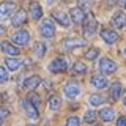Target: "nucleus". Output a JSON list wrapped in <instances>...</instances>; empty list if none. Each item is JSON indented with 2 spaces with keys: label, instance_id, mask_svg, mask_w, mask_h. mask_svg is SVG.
<instances>
[{
  "label": "nucleus",
  "instance_id": "f257e3e1",
  "mask_svg": "<svg viewBox=\"0 0 126 126\" xmlns=\"http://www.w3.org/2000/svg\"><path fill=\"white\" fill-rule=\"evenodd\" d=\"M85 17H87V22L84 25V35L85 36H93L96 29H98V22H96V19L93 17V14H90V13L85 14Z\"/></svg>",
  "mask_w": 126,
  "mask_h": 126
},
{
  "label": "nucleus",
  "instance_id": "f03ea898",
  "mask_svg": "<svg viewBox=\"0 0 126 126\" xmlns=\"http://www.w3.org/2000/svg\"><path fill=\"white\" fill-rule=\"evenodd\" d=\"M39 32L44 38H52L55 35V27H54V22L50 19H44L39 25Z\"/></svg>",
  "mask_w": 126,
  "mask_h": 126
},
{
  "label": "nucleus",
  "instance_id": "7ed1b4c3",
  "mask_svg": "<svg viewBox=\"0 0 126 126\" xmlns=\"http://www.w3.org/2000/svg\"><path fill=\"white\" fill-rule=\"evenodd\" d=\"M66 68H68V63H66V60L63 57L55 58V60H52L50 65H49L50 73H63V71H66Z\"/></svg>",
  "mask_w": 126,
  "mask_h": 126
},
{
  "label": "nucleus",
  "instance_id": "20e7f679",
  "mask_svg": "<svg viewBox=\"0 0 126 126\" xmlns=\"http://www.w3.org/2000/svg\"><path fill=\"white\" fill-rule=\"evenodd\" d=\"M99 69L104 74H112L117 71V63L113 60H110V58H102L99 62Z\"/></svg>",
  "mask_w": 126,
  "mask_h": 126
},
{
  "label": "nucleus",
  "instance_id": "39448f33",
  "mask_svg": "<svg viewBox=\"0 0 126 126\" xmlns=\"http://www.w3.org/2000/svg\"><path fill=\"white\" fill-rule=\"evenodd\" d=\"M29 39H30V35H29L27 30H17L13 35V43H16V44H19V46H25L27 43H29Z\"/></svg>",
  "mask_w": 126,
  "mask_h": 126
},
{
  "label": "nucleus",
  "instance_id": "423d86ee",
  "mask_svg": "<svg viewBox=\"0 0 126 126\" xmlns=\"http://www.w3.org/2000/svg\"><path fill=\"white\" fill-rule=\"evenodd\" d=\"M85 44V39H80V38H66L63 41V47L66 50L69 49H76V47H82Z\"/></svg>",
  "mask_w": 126,
  "mask_h": 126
},
{
  "label": "nucleus",
  "instance_id": "0eeeda50",
  "mask_svg": "<svg viewBox=\"0 0 126 126\" xmlns=\"http://www.w3.org/2000/svg\"><path fill=\"white\" fill-rule=\"evenodd\" d=\"M101 38L104 39L106 43H109V44H113V43L118 39V33L113 30H109V29H104L101 30Z\"/></svg>",
  "mask_w": 126,
  "mask_h": 126
},
{
  "label": "nucleus",
  "instance_id": "6e6552de",
  "mask_svg": "<svg viewBox=\"0 0 126 126\" xmlns=\"http://www.w3.org/2000/svg\"><path fill=\"white\" fill-rule=\"evenodd\" d=\"M16 10L14 3H10V2H5V3H0V19H6L13 11Z\"/></svg>",
  "mask_w": 126,
  "mask_h": 126
},
{
  "label": "nucleus",
  "instance_id": "1a4fd4ad",
  "mask_svg": "<svg viewBox=\"0 0 126 126\" xmlns=\"http://www.w3.org/2000/svg\"><path fill=\"white\" fill-rule=\"evenodd\" d=\"M79 93H80V87H79L77 84H68L65 87V94L68 98H76V96H79Z\"/></svg>",
  "mask_w": 126,
  "mask_h": 126
},
{
  "label": "nucleus",
  "instance_id": "9d476101",
  "mask_svg": "<svg viewBox=\"0 0 126 126\" xmlns=\"http://www.w3.org/2000/svg\"><path fill=\"white\" fill-rule=\"evenodd\" d=\"M112 24L117 27V29H123V27L126 25V16L121 13V11H118V13L113 14V17H112Z\"/></svg>",
  "mask_w": 126,
  "mask_h": 126
},
{
  "label": "nucleus",
  "instance_id": "9b49d317",
  "mask_svg": "<svg viewBox=\"0 0 126 126\" xmlns=\"http://www.w3.org/2000/svg\"><path fill=\"white\" fill-rule=\"evenodd\" d=\"M0 47H2V50L5 54H8V55H19V54H21V50H19L17 47L13 46L11 43H8V41H3L2 44H0Z\"/></svg>",
  "mask_w": 126,
  "mask_h": 126
},
{
  "label": "nucleus",
  "instance_id": "f8f14e48",
  "mask_svg": "<svg viewBox=\"0 0 126 126\" xmlns=\"http://www.w3.org/2000/svg\"><path fill=\"white\" fill-rule=\"evenodd\" d=\"M25 19H27L25 11H24V10H19L17 13L13 16V19H11V24H13L14 27H19V25H22V24L25 22Z\"/></svg>",
  "mask_w": 126,
  "mask_h": 126
},
{
  "label": "nucleus",
  "instance_id": "ddd939ff",
  "mask_svg": "<svg viewBox=\"0 0 126 126\" xmlns=\"http://www.w3.org/2000/svg\"><path fill=\"white\" fill-rule=\"evenodd\" d=\"M71 17H73V22H76V24L84 22V19H85L84 10H82V8H73V10H71Z\"/></svg>",
  "mask_w": 126,
  "mask_h": 126
},
{
  "label": "nucleus",
  "instance_id": "4468645a",
  "mask_svg": "<svg viewBox=\"0 0 126 126\" xmlns=\"http://www.w3.org/2000/svg\"><path fill=\"white\" fill-rule=\"evenodd\" d=\"M22 106L25 107L27 115H29L32 120H36V118H38V110H36V107H35V106H32L27 99H24V101H22Z\"/></svg>",
  "mask_w": 126,
  "mask_h": 126
},
{
  "label": "nucleus",
  "instance_id": "2eb2a0df",
  "mask_svg": "<svg viewBox=\"0 0 126 126\" xmlns=\"http://www.w3.org/2000/svg\"><path fill=\"white\" fill-rule=\"evenodd\" d=\"M92 85L94 87V88H98V90H102V88H106L107 87V80H106V77H102V76H93L92 77Z\"/></svg>",
  "mask_w": 126,
  "mask_h": 126
},
{
  "label": "nucleus",
  "instance_id": "dca6fc26",
  "mask_svg": "<svg viewBox=\"0 0 126 126\" xmlns=\"http://www.w3.org/2000/svg\"><path fill=\"white\" fill-rule=\"evenodd\" d=\"M54 19L57 21L58 24H62L63 27H69V19H68V16H66L63 11H54Z\"/></svg>",
  "mask_w": 126,
  "mask_h": 126
},
{
  "label": "nucleus",
  "instance_id": "f3484780",
  "mask_svg": "<svg viewBox=\"0 0 126 126\" xmlns=\"http://www.w3.org/2000/svg\"><path fill=\"white\" fill-rule=\"evenodd\" d=\"M99 117H101L104 121H112L113 117H115V110L110 109V107H104V109L99 110Z\"/></svg>",
  "mask_w": 126,
  "mask_h": 126
},
{
  "label": "nucleus",
  "instance_id": "a211bd4d",
  "mask_svg": "<svg viewBox=\"0 0 126 126\" xmlns=\"http://www.w3.org/2000/svg\"><path fill=\"white\" fill-rule=\"evenodd\" d=\"M30 14H32V17H33L35 21L41 19V16H43V10H41V6H39L36 2L30 5Z\"/></svg>",
  "mask_w": 126,
  "mask_h": 126
},
{
  "label": "nucleus",
  "instance_id": "6ab92c4d",
  "mask_svg": "<svg viewBox=\"0 0 126 126\" xmlns=\"http://www.w3.org/2000/svg\"><path fill=\"white\" fill-rule=\"evenodd\" d=\"M39 82H41V79H39L38 76H32V77H29V79L24 80V87L32 90V88H36V87L39 85Z\"/></svg>",
  "mask_w": 126,
  "mask_h": 126
},
{
  "label": "nucleus",
  "instance_id": "aec40b11",
  "mask_svg": "<svg viewBox=\"0 0 126 126\" xmlns=\"http://www.w3.org/2000/svg\"><path fill=\"white\" fill-rule=\"evenodd\" d=\"M121 94V85L120 82H113L112 85H110V96H112V99H118Z\"/></svg>",
  "mask_w": 126,
  "mask_h": 126
},
{
  "label": "nucleus",
  "instance_id": "412c9836",
  "mask_svg": "<svg viewBox=\"0 0 126 126\" xmlns=\"http://www.w3.org/2000/svg\"><path fill=\"white\" fill-rule=\"evenodd\" d=\"M5 65H6V68L10 71H16L19 66H21V60H19V58H6Z\"/></svg>",
  "mask_w": 126,
  "mask_h": 126
},
{
  "label": "nucleus",
  "instance_id": "4be33fe9",
  "mask_svg": "<svg viewBox=\"0 0 126 126\" xmlns=\"http://www.w3.org/2000/svg\"><path fill=\"white\" fill-rule=\"evenodd\" d=\"M33 52L36 57H43L46 52V46H44V43H35V46H33Z\"/></svg>",
  "mask_w": 126,
  "mask_h": 126
},
{
  "label": "nucleus",
  "instance_id": "5701e85b",
  "mask_svg": "<svg viewBox=\"0 0 126 126\" xmlns=\"http://www.w3.org/2000/svg\"><path fill=\"white\" fill-rule=\"evenodd\" d=\"M60 104H62V101L58 96H50V99H49V109L50 110H57L60 107Z\"/></svg>",
  "mask_w": 126,
  "mask_h": 126
},
{
  "label": "nucleus",
  "instance_id": "b1692460",
  "mask_svg": "<svg viewBox=\"0 0 126 126\" xmlns=\"http://www.w3.org/2000/svg\"><path fill=\"white\" fill-rule=\"evenodd\" d=\"M104 102V98L99 96V94H92L90 96V104L92 106H101Z\"/></svg>",
  "mask_w": 126,
  "mask_h": 126
},
{
  "label": "nucleus",
  "instance_id": "393cba45",
  "mask_svg": "<svg viewBox=\"0 0 126 126\" xmlns=\"http://www.w3.org/2000/svg\"><path fill=\"white\" fill-rule=\"evenodd\" d=\"M27 101H29L32 106H35V107H38V106H39V96H38L36 93H30L29 96H27Z\"/></svg>",
  "mask_w": 126,
  "mask_h": 126
},
{
  "label": "nucleus",
  "instance_id": "a878e982",
  "mask_svg": "<svg viewBox=\"0 0 126 126\" xmlns=\"http://www.w3.org/2000/svg\"><path fill=\"white\" fill-rule=\"evenodd\" d=\"M98 54H99V49H98V47H92V49L85 54V58L87 60H94V58L98 57Z\"/></svg>",
  "mask_w": 126,
  "mask_h": 126
},
{
  "label": "nucleus",
  "instance_id": "bb28decb",
  "mask_svg": "<svg viewBox=\"0 0 126 126\" xmlns=\"http://www.w3.org/2000/svg\"><path fill=\"white\" fill-rule=\"evenodd\" d=\"M94 118H96V112H94V110H87L85 112V117H84L85 123H93Z\"/></svg>",
  "mask_w": 126,
  "mask_h": 126
},
{
  "label": "nucleus",
  "instance_id": "cd10ccee",
  "mask_svg": "<svg viewBox=\"0 0 126 126\" xmlns=\"http://www.w3.org/2000/svg\"><path fill=\"white\" fill-rule=\"evenodd\" d=\"M73 69H74V73H77V74H82V73H87V66L84 65V63H80V62H77V63H74V66H73Z\"/></svg>",
  "mask_w": 126,
  "mask_h": 126
},
{
  "label": "nucleus",
  "instance_id": "c85d7f7f",
  "mask_svg": "<svg viewBox=\"0 0 126 126\" xmlns=\"http://www.w3.org/2000/svg\"><path fill=\"white\" fill-rule=\"evenodd\" d=\"M6 80H8V73H6V69L3 68V66H0V82L5 84Z\"/></svg>",
  "mask_w": 126,
  "mask_h": 126
},
{
  "label": "nucleus",
  "instance_id": "c756f323",
  "mask_svg": "<svg viewBox=\"0 0 126 126\" xmlns=\"http://www.w3.org/2000/svg\"><path fill=\"white\" fill-rule=\"evenodd\" d=\"M66 126H79V118L77 117H71L66 121Z\"/></svg>",
  "mask_w": 126,
  "mask_h": 126
},
{
  "label": "nucleus",
  "instance_id": "7c9ffc66",
  "mask_svg": "<svg viewBox=\"0 0 126 126\" xmlns=\"http://www.w3.org/2000/svg\"><path fill=\"white\" fill-rule=\"evenodd\" d=\"M79 5L85 6V8H90L92 6V2H90V0H79Z\"/></svg>",
  "mask_w": 126,
  "mask_h": 126
},
{
  "label": "nucleus",
  "instance_id": "2f4dec72",
  "mask_svg": "<svg viewBox=\"0 0 126 126\" xmlns=\"http://www.w3.org/2000/svg\"><path fill=\"white\" fill-rule=\"evenodd\" d=\"M6 115H8V110H6V109H0V125H2L3 118H5Z\"/></svg>",
  "mask_w": 126,
  "mask_h": 126
},
{
  "label": "nucleus",
  "instance_id": "473e14b6",
  "mask_svg": "<svg viewBox=\"0 0 126 126\" xmlns=\"http://www.w3.org/2000/svg\"><path fill=\"white\" fill-rule=\"evenodd\" d=\"M117 126H126V117H120L117 120Z\"/></svg>",
  "mask_w": 126,
  "mask_h": 126
},
{
  "label": "nucleus",
  "instance_id": "72a5a7b5",
  "mask_svg": "<svg viewBox=\"0 0 126 126\" xmlns=\"http://www.w3.org/2000/svg\"><path fill=\"white\" fill-rule=\"evenodd\" d=\"M3 33H5V27L0 25V35H3Z\"/></svg>",
  "mask_w": 126,
  "mask_h": 126
},
{
  "label": "nucleus",
  "instance_id": "f704fd0d",
  "mask_svg": "<svg viewBox=\"0 0 126 126\" xmlns=\"http://www.w3.org/2000/svg\"><path fill=\"white\" fill-rule=\"evenodd\" d=\"M46 2H47V3H54L55 0H46Z\"/></svg>",
  "mask_w": 126,
  "mask_h": 126
},
{
  "label": "nucleus",
  "instance_id": "c9c22d12",
  "mask_svg": "<svg viewBox=\"0 0 126 126\" xmlns=\"http://www.w3.org/2000/svg\"><path fill=\"white\" fill-rule=\"evenodd\" d=\"M123 102H125V106H126V96H125V99H123Z\"/></svg>",
  "mask_w": 126,
  "mask_h": 126
},
{
  "label": "nucleus",
  "instance_id": "e433bc0d",
  "mask_svg": "<svg viewBox=\"0 0 126 126\" xmlns=\"http://www.w3.org/2000/svg\"><path fill=\"white\" fill-rule=\"evenodd\" d=\"M125 54H126V47H125Z\"/></svg>",
  "mask_w": 126,
  "mask_h": 126
},
{
  "label": "nucleus",
  "instance_id": "4c0bfd02",
  "mask_svg": "<svg viewBox=\"0 0 126 126\" xmlns=\"http://www.w3.org/2000/svg\"><path fill=\"white\" fill-rule=\"evenodd\" d=\"M29 126H35V125H29Z\"/></svg>",
  "mask_w": 126,
  "mask_h": 126
},
{
  "label": "nucleus",
  "instance_id": "58836bf2",
  "mask_svg": "<svg viewBox=\"0 0 126 126\" xmlns=\"http://www.w3.org/2000/svg\"><path fill=\"white\" fill-rule=\"evenodd\" d=\"M125 8H126V2H125Z\"/></svg>",
  "mask_w": 126,
  "mask_h": 126
},
{
  "label": "nucleus",
  "instance_id": "ea45409f",
  "mask_svg": "<svg viewBox=\"0 0 126 126\" xmlns=\"http://www.w3.org/2000/svg\"><path fill=\"white\" fill-rule=\"evenodd\" d=\"M98 126H101V125H98Z\"/></svg>",
  "mask_w": 126,
  "mask_h": 126
}]
</instances>
